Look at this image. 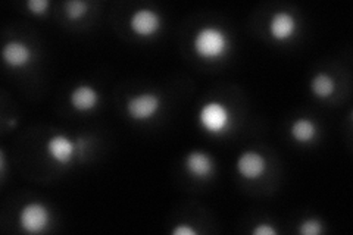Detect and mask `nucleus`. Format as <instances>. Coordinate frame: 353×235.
<instances>
[{
	"instance_id": "f257e3e1",
	"label": "nucleus",
	"mask_w": 353,
	"mask_h": 235,
	"mask_svg": "<svg viewBox=\"0 0 353 235\" xmlns=\"http://www.w3.org/2000/svg\"><path fill=\"white\" fill-rule=\"evenodd\" d=\"M228 49V37L214 27L202 28L194 37V50L203 59H216Z\"/></svg>"
},
{
	"instance_id": "f03ea898",
	"label": "nucleus",
	"mask_w": 353,
	"mask_h": 235,
	"mask_svg": "<svg viewBox=\"0 0 353 235\" xmlns=\"http://www.w3.org/2000/svg\"><path fill=\"white\" fill-rule=\"evenodd\" d=\"M199 121H201L202 127L212 132L219 134L228 128L230 124V114L228 109L218 102H209L202 106L201 114H199Z\"/></svg>"
},
{
	"instance_id": "7ed1b4c3",
	"label": "nucleus",
	"mask_w": 353,
	"mask_h": 235,
	"mask_svg": "<svg viewBox=\"0 0 353 235\" xmlns=\"http://www.w3.org/2000/svg\"><path fill=\"white\" fill-rule=\"evenodd\" d=\"M50 221V214L46 206L40 203H30L24 206L19 214V223L24 231L31 234H39L46 229Z\"/></svg>"
},
{
	"instance_id": "20e7f679",
	"label": "nucleus",
	"mask_w": 353,
	"mask_h": 235,
	"mask_svg": "<svg viewBox=\"0 0 353 235\" xmlns=\"http://www.w3.org/2000/svg\"><path fill=\"white\" fill-rule=\"evenodd\" d=\"M161 108V100L153 93H141L131 97L127 103L128 115L134 121L150 119Z\"/></svg>"
},
{
	"instance_id": "39448f33",
	"label": "nucleus",
	"mask_w": 353,
	"mask_h": 235,
	"mask_svg": "<svg viewBox=\"0 0 353 235\" xmlns=\"http://www.w3.org/2000/svg\"><path fill=\"white\" fill-rule=\"evenodd\" d=\"M131 30L141 37H150L157 34L161 27L159 15L152 9H139L130 19Z\"/></svg>"
},
{
	"instance_id": "423d86ee",
	"label": "nucleus",
	"mask_w": 353,
	"mask_h": 235,
	"mask_svg": "<svg viewBox=\"0 0 353 235\" xmlns=\"http://www.w3.org/2000/svg\"><path fill=\"white\" fill-rule=\"evenodd\" d=\"M80 147L81 143H75L65 136H53L46 144L49 156L58 163H68L72 161L77 150Z\"/></svg>"
},
{
	"instance_id": "0eeeda50",
	"label": "nucleus",
	"mask_w": 353,
	"mask_h": 235,
	"mask_svg": "<svg viewBox=\"0 0 353 235\" xmlns=\"http://www.w3.org/2000/svg\"><path fill=\"white\" fill-rule=\"evenodd\" d=\"M237 170L246 180H256L267 170V162L263 156L256 152H245L237 161Z\"/></svg>"
},
{
	"instance_id": "6e6552de",
	"label": "nucleus",
	"mask_w": 353,
	"mask_h": 235,
	"mask_svg": "<svg viewBox=\"0 0 353 235\" xmlns=\"http://www.w3.org/2000/svg\"><path fill=\"white\" fill-rule=\"evenodd\" d=\"M296 31V19L289 12H277L270 21V32L274 40L284 41Z\"/></svg>"
},
{
	"instance_id": "1a4fd4ad",
	"label": "nucleus",
	"mask_w": 353,
	"mask_h": 235,
	"mask_svg": "<svg viewBox=\"0 0 353 235\" xmlns=\"http://www.w3.org/2000/svg\"><path fill=\"white\" fill-rule=\"evenodd\" d=\"M2 58L9 66L19 68L31 61V49L22 41H9L2 50Z\"/></svg>"
},
{
	"instance_id": "9d476101",
	"label": "nucleus",
	"mask_w": 353,
	"mask_h": 235,
	"mask_svg": "<svg viewBox=\"0 0 353 235\" xmlns=\"http://www.w3.org/2000/svg\"><path fill=\"white\" fill-rule=\"evenodd\" d=\"M185 167L196 178H208L214 172V161L205 152H192L185 158Z\"/></svg>"
},
{
	"instance_id": "9b49d317",
	"label": "nucleus",
	"mask_w": 353,
	"mask_h": 235,
	"mask_svg": "<svg viewBox=\"0 0 353 235\" xmlns=\"http://www.w3.org/2000/svg\"><path fill=\"white\" fill-rule=\"evenodd\" d=\"M71 106L79 112H87L96 108L99 102V93L90 85H80L71 93Z\"/></svg>"
},
{
	"instance_id": "f8f14e48",
	"label": "nucleus",
	"mask_w": 353,
	"mask_h": 235,
	"mask_svg": "<svg viewBox=\"0 0 353 235\" xmlns=\"http://www.w3.org/2000/svg\"><path fill=\"white\" fill-rule=\"evenodd\" d=\"M316 134V127L311 119L301 118L292 125V137L299 143H309Z\"/></svg>"
},
{
	"instance_id": "ddd939ff",
	"label": "nucleus",
	"mask_w": 353,
	"mask_h": 235,
	"mask_svg": "<svg viewBox=\"0 0 353 235\" xmlns=\"http://www.w3.org/2000/svg\"><path fill=\"white\" fill-rule=\"evenodd\" d=\"M312 92L316 97L319 99H327L336 90V83L333 78L327 74H318L314 76V80L311 83Z\"/></svg>"
},
{
	"instance_id": "4468645a",
	"label": "nucleus",
	"mask_w": 353,
	"mask_h": 235,
	"mask_svg": "<svg viewBox=\"0 0 353 235\" xmlns=\"http://www.w3.org/2000/svg\"><path fill=\"white\" fill-rule=\"evenodd\" d=\"M66 9V15H68L71 19H79L87 12V3L83 2V0H71L65 5Z\"/></svg>"
},
{
	"instance_id": "2eb2a0df",
	"label": "nucleus",
	"mask_w": 353,
	"mask_h": 235,
	"mask_svg": "<svg viewBox=\"0 0 353 235\" xmlns=\"http://www.w3.org/2000/svg\"><path fill=\"white\" fill-rule=\"evenodd\" d=\"M299 231L302 235H318V234H321L323 225H321V222L316 219H307V221L302 222Z\"/></svg>"
},
{
	"instance_id": "dca6fc26",
	"label": "nucleus",
	"mask_w": 353,
	"mask_h": 235,
	"mask_svg": "<svg viewBox=\"0 0 353 235\" xmlns=\"http://www.w3.org/2000/svg\"><path fill=\"white\" fill-rule=\"evenodd\" d=\"M49 5H50L49 0H30V2L27 3L28 9L36 15H41V14L46 12Z\"/></svg>"
},
{
	"instance_id": "f3484780",
	"label": "nucleus",
	"mask_w": 353,
	"mask_h": 235,
	"mask_svg": "<svg viewBox=\"0 0 353 235\" xmlns=\"http://www.w3.org/2000/svg\"><path fill=\"white\" fill-rule=\"evenodd\" d=\"M253 234H255V235H275V234H277V231H275L271 225L262 223V225H259V227L253 229Z\"/></svg>"
},
{
	"instance_id": "a211bd4d",
	"label": "nucleus",
	"mask_w": 353,
	"mask_h": 235,
	"mask_svg": "<svg viewBox=\"0 0 353 235\" xmlns=\"http://www.w3.org/2000/svg\"><path fill=\"white\" fill-rule=\"evenodd\" d=\"M172 234H174V235H196L197 232H196L193 228H190V227L180 225V227H175V228L172 229Z\"/></svg>"
}]
</instances>
